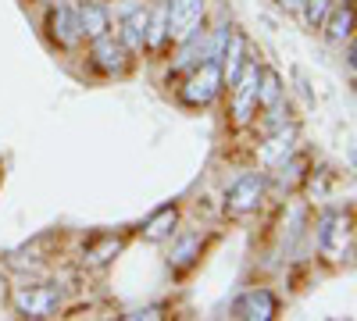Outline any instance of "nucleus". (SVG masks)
Returning a JSON list of instances; mask_svg holds the SVG:
<instances>
[{
  "label": "nucleus",
  "instance_id": "nucleus-1",
  "mask_svg": "<svg viewBox=\"0 0 357 321\" xmlns=\"http://www.w3.org/2000/svg\"><path fill=\"white\" fill-rule=\"evenodd\" d=\"M257 79H261V68L254 57H247L240 75L232 82V114H236V125H247L250 114L257 107Z\"/></svg>",
  "mask_w": 357,
  "mask_h": 321
},
{
  "label": "nucleus",
  "instance_id": "nucleus-2",
  "mask_svg": "<svg viewBox=\"0 0 357 321\" xmlns=\"http://www.w3.org/2000/svg\"><path fill=\"white\" fill-rule=\"evenodd\" d=\"M165 11H168V40L186 43L193 33H200L204 0H168Z\"/></svg>",
  "mask_w": 357,
  "mask_h": 321
},
{
  "label": "nucleus",
  "instance_id": "nucleus-3",
  "mask_svg": "<svg viewBox=\"0 0 357 321\" xmlns=\"http://www.w3.org/2000/svg\"><path fill=\"white\" fill-rule=\"evenodd\" d=\"M15 307L22 318H54L57 307H61V289L57 285H25L18 289V297H15Z\"/></svg>",
  "mask_w": 357,
  "mask_h": 321
},
{
  "label": "nucleus",
  "instance_id": "nucleus-4",
  "mask_svg": "<svg viewBox=\"0 0 357 321\" xmlns=\"http://www.w3.org/2000/svg\"><path fill=\"white\" fill-rule=\"evenodd\" d=\"M222 90V65L218 61H204L183 86V100L186 104H211Z\"/></svg>",
  "mask_w": 357,
  "mask_h": 321
},
{
  "label": "nucleus",
  "instance_id": "nucleus-5",
  "mask_svg": "<svg viewBox=\"0 0 357 321\" xmlns=\"http://www.w3.org/2000/svg\"><path fill=\"white\" fill-rule=\"evenodd\" d=\"M350 240H354V228H350V218L347 214H325L321 218V228H318V250L336 260L350 250Z\"/></svg>",
  "mask_w": 357,
  "mask_h": 321
},
{
  "label": "nucleus",
  "instance_id": "nucleus-6",
  "mask_svg": "<svg viewBox=\"0 0 357 321\" xmlns=\"http://www.w3.org/2000/svg\"><path fill=\"white\" fill-rule=\"evenodd\" d=\"M261 196H264V175L247 171V175H240V179L229 186V193H225V211H229V214H247V211H254L257 203H261Z\"/></svg>",
  "mask_w": 357,
  "mask_h": 321
},
{
  "label": "nucleus",
  "instance_id": "nucleus-7",
  "mask_svg": "<svg viewBox=\"0 0 357 321\" xmlns=\"http://www.w3.org/2000/svg\"><path fill=\"white\" fill-rule=\"evenodd\" d=\"M232 314L247 318V321H272L279 314V300L268 293V289H250V293H243L232 304Z\"/></svg>",
  "mask_w": 357,
  "mask_h": 321
},
{
  "label": "nucleus",
  "instance_id": "nucleus-8",
  "mask_svg": "<svg viewBox=\"0 0 357 321\" xmlns=\"http://www.w3.org/2000/svg\"><path fill=\"white\" fill-rule=\"evenodd\" d=\"M93 65L100 68V72H107V75H114V72H122L126 65H129V47L122 43V40H114V36H97L93 40Z\"/></svg>",
  "mask_w": 357,
  "mask_h": 321
},
{
  "label": "nucleus",
  "instance_id": "nucleus-9",
  "mask_svg": "<svg viewBox=\"0 0 357 321\" xmlns=\"http://www.w3.org/2000/svg\"><path fill=\"white\" fill-rule=\"evenodd\" d=\"M75 22H79V36H86V40H97L111 29V15H107L104 4H97V0H82L75 8Z\"/></svg>",
  "mask_w": 357,
  "mask_h": 321
},
{
  "label": "nucleus",
  "instance_id": "nucleus-10",
  "mask_svg": "<svg viewBox=\"0 0 357 321\" xmlns=\"http://www.w3.org/2000/svg\"><path fill=\"white\" fill-rule=\"evenodd\" d=\"M50 36H54L57 47H75V43L82 40L72 8H54V11H50Z\"/></svg>",
  "mask_w": 357,
  "mask_h": 321
},
{
  "label": "nucleus",
  "instance_id": "nucleus-11",
  "mask_svg": "<svg viewBox=\"0 0 357 321\" xmlns=\"http://www.w3.org/2000/svg\"><path fill=\"white\" fill-rule=\"evenodd\" d=\"M222 57H225V65H222V82L232 86L236 75H240V68H243V61H247V40H243L240 33H229V43H225Z\"/></svg>",
  "mask_w": 357,
  "mask_h": 321
},
{
  "label": "nucleus",
  "instance_id": "nucleus-12",
  "mask_svg": "<svg viewBox=\"0 0 357 321\" xmlns=\"http://www.w3.org/2000/svg\"><path fill=\"white\" fill-rule=\"evenodd\" d=\"M118 40H122L129 50H139L146 43V8H139V11L122 18V36H118Z\"/></svg>",
  "mask_w": 357,
  "mask_h": 321
},
{
  "label": "nucleus",
  "instance_id": "nucleus-13",
  "mask_svg": "<svg viewBox=\"0 0 357 321\" xmlns=\"http://www.w3.org/2000/svg\"><path fill=\"white\" fill-rule=\"evenodd\" d=\"M293 136H296V129H279L272 139L264 143V150H261V157L268 161V164H279V161H286L289 157V150H293Z\"/></svg>",
  "mask_w": 357,
  "mask_h": 321
},
{
  "label": "nucleus",
  "instance_id": "nucleus-14",
  "mask_svg": "<svg viewBox=\"0 0 357 321\" xmlns=\"http://www.w3.org/2000/svg\"><path fill=\"white\" fill-rule=\"evenodd\" d=\"M175 221H178V211L175 208H161L151 221H146V228H143V236L151 240V243H158V240H165V236H172V228H175Z\"/></svg>",
  "mask_w": 357,
  "mask_h": 321
},
{
  "label": "nucleus",
  "instance_id": "nucleus-15",
  "mask_svg": "<svg viewBox=\"0 0 357 321\" xmlns=\"http://www.w3.org/2000/svg\"><path fill=\"white\" fill-rule=\"evenodd\" d=\"M282 100V82H279V75L268 68V72H261V79H257V104H264V107H275Z\"/></svg>",
  "mask_w": 357,
  "mask_h": 321
},
{
  "label": "nucleus",
  "instance_id": "nucleus-16",
  "mask_svg": "<svg viewBox=\"0 0 357 321\" xmlns=\"http://www.w3.org/2000/svg\"><path fill=\"white\" fill-rule=\"evenodd\" d=\"M197 253H200V236H186V240H178V246L172 250L168 265H172L175 272H183V268H190L193 260H197Z\"/></svg>",
  "mask_w": 357,
  "mask_h": 321
},
{
  "label": "nucleus",
  "instance_id": "nucleus-17",
  "mask_svg": "<svg viewBox=\"0 0 357 321\" xmlns=\"http://www.w3.org/2000/svg\"><path fill=\"white\" fill-rule=\"evenodd\" d=\"M325 22H329V40H333V43H343V40H350L354 8H350V4H343V8H336V11H333V18H325Z\"/></svg>",
  "mask_w": 357,
  "mask_h": 321
},
{
  "label": "nucleus",
  "instance_id": "nucleus-18",
  "mask_svg": "<svg viewBox=\"0 0 357 321\" xmlns=\"http://www.w3.org/2000/svg\"><path fill=\"white\" fill-rule=\"evenodd\" d=\"M168 40V11L158 8L154 15H146V47H161Z\"/></svg>",
  "mask_w": 357,
  "mask_h": 321
},
{
  "label": "nucleus",
  "instance_id": "nucleus-19",
  "mask_svg": "<svg viewBox=\"0 0 357 321\" xmlns=\"http://www.w3.org/2000/svg\"><path fill=\"white\" fill-rule=\"evenodd\" d=\"M122 250V240H114V236H107V240H100L97 246H89L86 250V265H93V268H104L107 260Z\"/></svg>",
  "mask_w": 357,
  "mask_h": 321
},
{
  "label": "nucleus",
  "instance_id": "nucleus-20",
  "mask_svg": "<svg viewBox=\"0 0 357 321\" xmlns=\"http://www.w3.org/2000/svg\"><path fill=\"white\" fill-rule=\"evenodd\" d=\"M301 4H304V22L311 29H321L329 11H333V0H301Z\"/></svg>",
  "mask_w": 357,
  "mask_h": 321
},
{
  "label": "nucleus",
  "instance_id": "nucleus-21",
  "mask_svg": "<svg viewBox=\"0 0 357 321\" xmlns=\"http://www.w3.org/2000/svg\"><path fill=\"white\" fill-rule=\"evenodd\" d=\"M126 321H158V318H165V311L161 307H139V311H129V314H122Z\"/></svg>",
  "mask_w": 357,
  "mask_h": 321
},
{
  "label": "nucleus",
  "instance_id": "nucleus-22",
  "mask_svg": "<svg viewBox=\"0 0 357 321\" xmlns=\"http://www.w3.org/2000/svg\"><path fill=\"white\" fill-rule=\"evenodd\" d=\"M139 8H143V0H118V4H114V15L126 18V15H132V11H139Z\"/></svg>",
  "mask_w": 357,
  "mask_h": 321
},
{
  "label": "nucleus",
  "instance_id": "nucleus-23",
  "mask_svg": "<svg viewBox=\"0 0 357 321\" xmlns=\"http://www.w3.org/2000/svg\"><path fill=\"white\" fill-rule=\"evenodd\" d=\"M282 8H301V0H279Z\"/></svg>",
  "mask_w": 357,
  "mask_h": 321
},
{
  "label": "nucleus",
  "instance_id": "nucleus-24",
  "mask_svg": "<svg viewBox=\"0 0 357 321\" xmlns=\"http://www.w3.org/2000/svg\"><path fill=\"white\" fill-rule=\"evenodd\" d=\"M4 293H8V282H4V275H0V300H4Z\"/></svg>",
  "mask_w": 357,
  "mask_h": 321
}]
</instances>
